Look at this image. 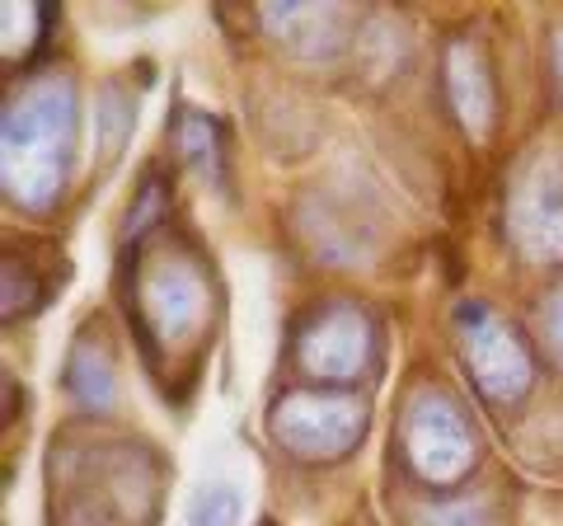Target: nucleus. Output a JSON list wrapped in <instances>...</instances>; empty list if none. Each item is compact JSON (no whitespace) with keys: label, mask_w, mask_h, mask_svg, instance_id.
Returning <instances> with one entry per match:
<instances>
[{"label":"nucleus","mask_w":563,"mask_h":526,"mask_svg":"<svg viewBox=\"0 0 563 526\" xmlns=\"http://www.w3.org/2000/svg\"><path fill=\"white\" fill-rule=\"evenodd\" d=\"M521 193H531V217H526L521 235L536 244V254H559L563 250V231H559L563 226V184H559V174L540 169Z\"/></svg>","instance_id":"nucleus-7"},{"label":"nucleus","mask_w":563,"mask_h":526,"mask_svg":"<svg viewBox=\"0 0 563 526\" xmlns=\"http://www.w3.org/2000/svg\"><path fill=\"white\" fill-rule=\"evenodd\" d=\"M235 517H240V498H235V489H225V484L202 489L188 507V526H235Z\"/></svg>","instance_id":"nucleus-8"},{"label":"nucleus","mask_w":563,"mask_h":526,"mask_svg":"<svg viewBox=\"0 0 563 526\" xmlns=\"http://www.w3.org/2000/svg\"><path fill=\"white\" fill-rule=\"evenodd\" d=\"M404 451L428 484H455L474 465V437L442 391H422L404 414Z\"/></svg>","instance_id":"nucleus-2"},{"label":"nucleus","mask_w":563,"mask_h":526,"mask_svg":"<svg viewBox=\"0 0 563 526\" xmlns=\"http://www.w3.org/2000/svg\"><path fill=\"white\" fill-rule=\"evenodd\" d=\"M141 306H146V315L161 320L165 335H179V329H188L192 320H198L202 283L184 269V263H169V273H161V277H151V283H146V292H141Z\"/></svg>","instance_id":"nucleus-6"},{"label":"nucleus","mask_w":563,"mask_h":526,"mask_svg":"<svg viewBox=\"0 0 563 526\" xmlns=\"http://www.w3.org/2000/svg\"><path fill=\"white\" fill-rule=\"evenodd\" d=\"M76 109H70L66 85H47V90H29L20 109H10L5 122V184L14 198L29 207L52 202V193L66 179L70 161V132H76Z\"/></svg>","instance_id":"nucleus-1"},{"label":"nucleus","mask_w":563,"mask_h":526,"mask_svg":"<svg viewBox=\"0 0 563 526\" xmlns=\"http://www.w3.org/2000/svg\"><path fill=\"white\" fill-rule=\"evenodd\" d=\"M211 122L207 118H188L184 122V155L192 165H202V169H211V161H217V155H211Z\"/></svg>","instance_id":"nucleus-9"},{"label":"nucleus","mask_w":563,"mask_h":526,"mask_svg":"<svg viewBox=\"0 0 563 526\" xmlns=\"http://www.w3.org/2000/svg\"><path fill=\"white\" fill-rule=\"evenodd\" d=\"M310 339H324V348H306V366L324 381H343L352 372H362L366 362V320L357 310H329L320 325H314Z\"/></svg>","instance_id":"nucleus-5"},{"label":"nucleus","mask_w":563,"mask_h":526,"mask_svg":"<svg viewBox=\"0 0 563 526\" xmlns=\"http://www.w3.org/2000/svg\"><path fill=\"white\" fill-rule=\"evenodd\" d=\"M550 339L563 353V296H554V306H550Z\"/></svg>","instance_id":"nucleus-10"},{"label":"nucleus","mask_w":563,"mask_h":526,"mask_svg":"<svg viewBox=\"0 0 563 526\" xmlns=\"http://www.w3.org/2000/svg\"><path fill=\"white\" fill-rule=\"evenodd\" d=\"M554 62H559V85H563V33H559V47H554Z\"/></svg>","instance_id":"nucleus-11"},{"label":"nucleus","mask_w":563,"mask_h":526,"mask_svg":"<svg viewBox=\"0 0 563 526\" xmlns=\"http://www.w3.org/2000/svg\"><path fill=\"white\" fill-rule=\"evenodd\" d=\"M273 432L306 461H339L362 437V405L352 395L291 391L273 414Z\"/></svg>","instance_id":"nucleus-3"},{"label":"nucleus","mask_w":563,"mask_h":526,"mask_svg":"<svg viewBox=\"0 0 563 526\" xmlns=\"http://www.w3.org/2000/svg\"><path fill=\"white\" fill-rule=\"evenodd\" d=\"M461 325H465V362L474 381H479V391L488 399L526 395V385H531V353L517 339V329L488 320L484 306L461 310Z\"/></svg>","instance_id":"nucleus-4"}]
</instances>
